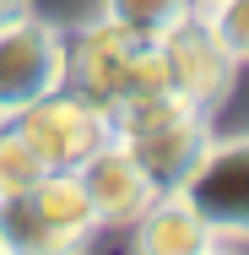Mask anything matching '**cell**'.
I'll list each match as a JSON object with an SVG mask.
<instances>
[{"mask_svg": "<svg viewBox=\"0 0 249 255\" xmlns=\"http://www.w3.org/2000/svg\"><path fill=\"white\" fill-rule=\"evenodd\" d=\"M65 87L87 98L103 120L125 114L130 103H147L168 93L163 71V44L152 33H130L119 22H92L65 44Z\"/></svg>", "mask_w": 249, "mask_h": 255, "instance_id": "1", "label": "cell"}, {"mask_svg": "<svg viewBox=\"0 0 249 255\" xmlns=\"http://www.w3.org/2000/svg\"><path fill=\"white\" fill-rule=\"evenodd\" d=\"M108 136L136 157V168L152 179V190H179L190 163L211 141V114L190 109L173 93H157L147 103H130L125 114L108 120Z\"/></svg>", "mask_w": 249, "mask_h": 255, "instance_id": "2", "label": "cell"}, {"mask_svg": "<svg viewBox=\"0 0 249 255\" xmlns=\"http://www.w3.org/2000/svg\"><path fill=\"white\" fill-rule=\"evenodd\" d=\"M92 228H98V217H92L71 168L44 174L27 190H0V250H16V255L76 250L92 239Z\"/></svg>", "mask_w": 249, "mask_h": 255, "instance_id": "3", "label": "cell"}, {"mask_svg": "<svg viewBox=\"0 0 249 255\" xmlns=\"http://www.w3.org/2000/svg\"><path fill=\"white\" fill-rule=\"evenodd\" d=\"M157 44H163V71H168V93L173 98H184L200 114H217L228 103L239 60L217 44V33L200 22L195 11L184 22H173L168 33H157Z\"/></svg>", "mask_w": 249, "mask_h": 255, "instance_id": "4", "label": "cell"}, {"mask_svg": "<svg viewBox=\"0 0 249 255\" xmlns=\"http://www.w3.org/2000/svg\"><path fill=\"white\" fill-rule=\"evenodd\" d=\"M5 125L44 157L54 174L60 168H76L87 152H98L108 141V120L87 98L65 93V87L49 93V98H38V103H27V109H16V114H5Z\"/></svg>", "mask_w": 249, "mask_h": 255, "instance_id": "5", "label": "cell"}, {"mask_svg": "<svg viewBox=\"0 0 249 255\" xmlns=\"http://www.w3.org/2000/svg\"><path fill=\"white\" fill-rule=\"evenodd\" d=\"M65 87V33L22 16L0 27V120Z\"/></svg>", "mask_w": 249, "mask_h": 255, "instance_id": "6", "label": "cell"}, {"mask_svg": "<svg viewBox=\"0 0 249 255\" xmlns=\"http://www.w3.org/2000/svg\"><path fill=\"white\" fill-rule=\"evenodd\" d=\"M179 196L200 212L206 228H249V136L206 141V152L179 179Z\"/></svg>", "mask_w": 249, "mask_h": 255, "instance_id": "7", "label": "cell"}, {"mask_svg": "<svg viewBox=\"0 0 249 255\" xmlns=\"http://www.w3.org/2000/svg\"><path fill=\"white\" fill-rule=\"evenodd\" d=\"M71 174H76L82 196H87V206H92L98 228H103V223H136V217H141V206L157 196V190H152V179L136 168V157L125 152L114 136L103 141L98 152H87Z\"/></svg>", "mask_w": 249, "mask_h": 255, "instance_id": "8", "label": "cell"}, {"mask_svg": "<svg viewBox=\"0 0 249 255\" xmlns=\"http://www.w3.org/2000/svg\"><path fill=\"white\" fill-rule=\"evenodd\" d=\"M206 234L211 228L200 223V212L179 190H157L136 217V250H147V255H200Z\"/></svg>", "mask_w": 249, "mask_h": 255, "instance_id": "9", "label": "cell"}, {"mask_svg": "<svg viewBox=\"0 0 249 255\" xmlns=\"http://www.w3.org/2000/svg\"><path fill=\"white\" fill-rule=\"evenodd\" d=\"M195 11V0H103V16L130 27V33H168L173 22H184Z\"/></svg>", "mask_w": 249, "mask_h": 255, "instance_id": "10", "label": "cell"}, {"mask_svg": "<svg viewBox=\"0 0 249 255\" xmlns=\"http://www.w3.org/2000/svg\"><path fill=\"white\" fill-rule=\"evenodd\" d=\"M44 174H54V168L0 120V190H27V185H38Z\"/></svg>", "mask_w": 249, "mask_h": 255, "instance_id": "11", "label": "cell"}, {"mask_svg": "<svg viewBox=\"0 0 249 255\" xmlns=\"http://www.w3.org/2000/svg\"><path fill=\"white\" fill-rule=\"evenodd\" d=\"M200 22L217 33V44L239 65H249V0H206Z\"/></svg>", "mask_w": 249, "mask_h": 255, "instance_id": "12", "label": "cell"}, {"mask_svg": "<svg viewBox=\"0 0 249 255\" xmlns=\"http://www.w3.org/2000/svg\"><path fill=\"white\" fill-rule=\"evenodd\" d=\"M22 16H33V0H0V27H11Z\"/></svg>", "mask_w": 249, "mask_h": 255, "instance_id": "13", "label": "cell"}]
</instances>
